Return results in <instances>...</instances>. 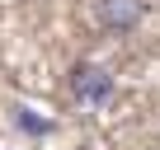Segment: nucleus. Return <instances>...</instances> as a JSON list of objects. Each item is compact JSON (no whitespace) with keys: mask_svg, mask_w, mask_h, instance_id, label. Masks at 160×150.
<instances>
[{"mask_svg":"<svg viewBox=\"0 0 160 150\" xmlns=\"http://www.w3.org/2000/svg\"><path fill=\"white\" fill-rule=\"evenodd\" d=\"M66 89L75 103H85V108H104L113 94H118V75L104 66V61H75L66 70Z\"/></svg>","mask_w":160,"mask_h":150,"instance_id":"f257e3e1","label":"nucleus"},{"mask_svg":"<svg viewBox=\"0 0 160 150\" xmlns=\"http://www.w3.org/2000/svg\"><path fill=\"white\" fill-rule=\"evenodd\" d=\"M90 5H94V24L118 38L141 28V19H146V0H90Z\"/></svg>","mask_w":160,"mask_h":150,"instance_id":"f03ea898","label":"nucleus"},{"mask_svg":"<svg viewBox=\"0 0 160 150\" xmlns=\"http://www.w3.org/2000/svg\"><path fill=\"white\" fill-rule=\"evenodd\" d=\"M10 122H14V127H19L24 136H52V127H57L52 117H38V113H33V108H24V103H14Z\"/></svg>","mask_w":160,"mask_h":150,"instance_id":"7ed1b4c3","label":"nucleus"}]
</instances>
